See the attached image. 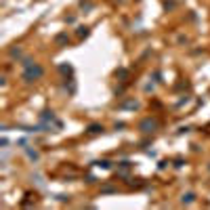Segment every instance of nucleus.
I'll use <instances>...</instances> for the list:
<instances>
[{
  "mask_svg": "<svg viewBox=\"0 0 210 210\" xmlns=\"http://www.w3.org/2000/svg\"><path fill=\"white\" fill-rule=\"evenodd\" d=\"M40 76H42V69H40V67H34V69H30V72L25 74V80L30 82L32 78H40Z\"/></svg>",
  "mask_w": 210,
  "mask_h": 210,
  "instance_id": "f257e3e1",
  "label": "nucleus"
}]
</instances>
